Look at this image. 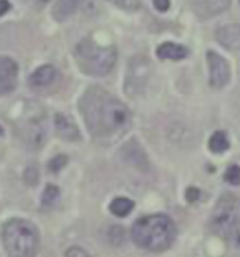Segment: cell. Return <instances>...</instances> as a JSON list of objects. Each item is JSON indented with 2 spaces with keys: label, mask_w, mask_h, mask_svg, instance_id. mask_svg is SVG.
I'll return each instance as SVG.
<instances>
[{
  "label": "cell",
  "mask_w": 240,
  "mask_h": 257,
  "mask_svg": "<svg viewBox=\"0 0 240 257\" xmlns=\"http://www.w3.org/2000/svg\"><path fill=\"white\" fill-rule=\"evenodd\" d=\"M0 135H2V128H0Z\"/></svg>",
  "instance_id": "83f0119b"
},
{
  "label": "cell",
  "mask_w": 240,
  "mask_h": 257,
  "mask_svg": "<svg viewBox=\"0 0 240 257\" xmlns=\"http://www.w3.org/2000/svg\"><path fill=\"white\" fill-rule=\"evenodd\" d=\"M66 163H68V158L65 155H59V156H56V158H54L49 162V170L52 173H58Z\"/></svg>",
  "instance_id": "ffe728a7"
},
{
  "label": "cell",
  "mask_w": 240,
  "mask_h": 257,
  "mask_svg": "<svg viewBox=\"0 0 240 257\" xmlns=\"http://www.w3.org/2000/svg\"><path fill=\"white\" fill-rule=\"evenodd\" d=\"M229 139L226 134L222 131H218L213 134L209 139V149L213 153H223L229 149Z\"/></svg>",
  "instance_id": "e0dca14e"
},
{
  "label": "cell",
  "mask_w": 240,
  "mask_h": 257,
  "mask_svg": "<svg viewBox=\"0 0 240 257\" xmlns=\"http://www.w3.org/2000/svg\"><path fill=\"white\" fill-rule=\"evenodd\" d=\"M131 235L139 247L151 251H163L173 244L177 229L172 218L155 214L139 218L134 223Z\"/></svg>",
  "instance_id": "7a4b0ae2"
},
{
  "label": "cell",
  "mask_w": 240,
  "mask_h": 257,
  "mask_svg": "<svg viewBox=\"0 0 240 257\" xmlns=\"http://www.w3.org/2000/svg\"><path fill=\"white\" fill-rule=\"evenodd\" d=\"M132 209H134V201L130 198H125V197H117L110 204L111 212L115 216H119V218L131 214Z\"/></svg>",
  "instance_id": "2e32d148"
},
{
  "label": "cell",
  "mask_w": 240,
  "mask_h": 257,
  "mask_svg": "<svg viewBox=\"0 0 240 257\" xmlns=\"http://www.w3.org/2000/svg\"><path fill=\"white\" fill-rule=\"evenodd\" d=\"M153 5L159 12H167L170 7V0H153Z\"/></svg>",
  "instance_id": "cb8c5ba5"
},
{
  "label": "cell",
  "mask_w": 240,
  "mask_h": 257,
  "mask_svg": "<svg viewBox=\"0 0 240 257\" xmlns=\"http://www.w3.org/2000/svg\"><path fill=\"white\" fill-rule=\"evenodd\" d=\"M225 180L232 184V186H239L240 184V167L236 165H232L230 167H227V170L225 172Z\"/></svg>",
  "instance_id": "d6986e66"
},
{
  "label": "cell",
  "mask_w": 240,
  "mask_h": 257,
  "mask_svg": "<svg viewBox=\"0 0 240 257\" xmlns=\"http://www.w3.org/2000/svg\"><path fill=\"white\" fill-rule=\"evenodd\" d=\"M230 0H194V10L199 19L206 20L225 12Z\"/></svg>",
  "instance_id": "30bf717a"
},
{
  "label": "cell",
  "mask_w": 240,
  "mask_h": 257,
  "mask_svg": "<svg viewBox=\"0 0 240 257\" xmlns=\"http://www.w3.org/2000/svg\"><path fill=\"white\" fill-rule=\"evenodd\" d=\"M79 107L87 131L101 144L115 142L131 128L132 117L127 105L98 86L86 90Z\"/></svg>",
  "instance_id": "6da1fadb"
},
{
  "label": "cell",
  "mask_w": 240,
  "mask_h": 257,
  "mask_svg": "<svg viewBox=\"0 0 240 257\" xmlns=\"http://www.w3.org/2000/svg\"><path fill=\"white\" fill-rule=\"evenodd\" d=\"M112 5H115L118 7H128V0H110Z\"/></svg>",
  "instance_id": "4316f807"
},
{
  "label": "cell",
  "mask_w": 240,
  "mask_h": 257,
  "mask_svg": "<svg viewBox=\"0 0 240 257\" xmlns=\"http://www.w3.org/2000/svg\"><path fill=\"white\" fill-rule=\"evenodd\" d=\"M65 257H90V254L84 249H82V247L73 246V247H70V249L66 250Z\"/></svg>",
  "instance_id": "44dd1931"
},
{
  "label": "cell",
  "mask_w": 240,
  "mask_h": 257,
  "mask_svg": "<svg viewBox=\"0 0 240 257\" xmlns=\"http://www.w3.org/2000/svg\"><path fill=\"white\" fill-rule=\"evenodd\" d=\"M10 9H12V5L9 0H0V17L5 16Z\"/></svg>",
  "instance_id": "484cf974"
},
{
  "label": "cell",
  "mask_w": 240,
  "mask_h": 257,
  "mask_svg": "<svg viewBox=\"0 0 240 257\" xmlns=\"http://www.w3.org/2000/svg\"><path fill=\"white\" fill-rule=\"evenodd\" d=\"M84 0H55L52 16L56 21H65L80 9Z\"/></svg>",
  "instance_id": "5bb4252c"
},
{
  "label": "cell",
  "mask_w": 240,
  "mask_h": 257,
  "mask_svg": "<svg viewBox=\"0 0 240 257\" xmlns=\"http://www.w3.org/2000/svg\"><path fill=\"white\" fill-rule=\"evenodd\" d=\"M151 65L144 56L134 58L130 63V69L127 73V91H131V94L139 93L142 90V84L146 83V79L149 76Z\"/></svg>",
  "instance_id": "8992f818"
},
{
  "label": "cell",
  "mask_w": 240,
  "mask_h": 257,
  "mask_svg": "<svg viewBox=\"0 0 240 257\" xmlns=\"http://www.w3.org/2000/svg\"><path fill=\"white\" fill-rule=\"evenodd\" d=\"M156 55L160 59H170V61H181L188 55V49L174 42H165L159 45L156 49Z\"/></svg>",
  "instance_id": "9a60e30c"
},
{
  "label": "cell",
  "mask_w": 240,
  "mask_h": 257,
  "mask_svg": "<svg viewBox=\"0 0 240 257\" xmlns=\"http://www.w3.org/2000/svg\"><path fill=\"white\" fill-rule=\"evenodd\" d=\"M56 76H58V70H56L55 66L42 65L30 75L28 83L34 89H44V87H48V86L54 83Z\"/></svg>",
  "instance_id": "8fae6325"
},
{
  "label": "cell",
  "mask_w": 240,
  "mask_h": 257,
  "mask_svg": "<svg viewBox=\"0 0 240 257\" xmlns=\"http://www.w3.org/2000/svg\"><path fill=\"white\" fill-rule=\"evenodd\" d=\"M206 61H208V66H209V83H211V86L216 87V89L226 86L229 79H230V69H229V65H227L226 61L213 51H208Z\"/></svg>",
  "instance_id": "52a82bcc"
},
{
  "label": "cell",
  "mask_w": 240,
  "mask_h": 257,
  "mask_svg": "<svg viewBox=\"0 0 240 257\" xmlns=\"http://www.w3.org/2000/svg\"><path fill=\"white\" fill-rule=\"evenodd\" d=\"M58 197H59V188L55 187V186H47L44 194H42V204L44 205H51V204L55 202Z\"/></svg>",
  "instance_id": "ac0fdd59"
},
{
  "label": "cell",
  "mask_w": 240,
  "mask_h": 257,
  "mask_svg": "<svg viewBox=\"0 0 240 257\" xmlns=\"http://www.w3.org/2000/svg\"><path fill=\"white\" fill-rule=\"evenodd\" d=\"M185 198H187V201L190 202H195L199 198V190L195 187H190L187 190V193H185Z\"/></svg>",
  "instance_id": "603a6c76"
},
{
  "label": "cell",
  "mask_w": 240,
  "mask_h": 257,
  "mask_svg": "<svg viewBox=\"0 0 240 257\" xmlns=\"http://www.w3.org/2000/svg\"><path fill=\"white\" fill-rule=\"evenodd\" d=\"M216 40L229 51L240 52V24L223 26L216 31Z\"/></svg>",
  "instance_id": "7c38bea8"
},
{
  "label": "cell",
  "mask_w": 240,
  "mask_h": 257,
  "mask_svg": "<svg viewBox=\"0 0 240 257\" xmlns=\"http://www.w3.org/2000/svg\"><path fill=\"white\" fill-rule=\"evenodd\" d=\"M21 128H23L24 141L27 142L30 148L38 149L45 144L47 130H45V124H42V118L33 117V118L28 119Z\"/></svg>",
  "instance_id": "9c48e42d"
},
{
  "label": "cell",
  "mask_w": 240,
  "mask_h": 257,
  "mask_svg": "<svg viewBox=\"0 0 240 257\" xmlns=\"http://www.w3.org/2000/svg\"><path fill=\"white\" fill-rule=\"evenodd\" d=\"M19 66L14 59L9 56H0V96L13 93L17 87Z\"/></svg>",
  "instance_id": "ba28073f"
},
{
  "label": "cell",
  "mask_w": 240,
  "mask_h": 257,
  "mask_svg": "<svg viewBox=\"0 0 240 257\" xmlns=\"http://www.w3.org/2000/svg\"><path fill=\"white\" fill-rule=\"evenodd\" d=\"M236 218V200L233 195L225 194L220 197L212 212V229L222 237H230Z\"/></svg>",
  "instance_id": "5b68a950"
},
{
  "label": "cell",
  "mask_w": 240,
  "mask_h": 257,
  "mask_svg": "<svg viewBox=\"0 0 240 257\" xmlns=\"http://www.w3.org/2000/svg\"><path fill=\"white\" fill-rule=\"evenodd\" d=\"M75 58L77 66L89 76L108 75L117 62V49L112 45H100L91 38H84L76 45Z\"/></svg>",
  "instance_id": "277c9868"
},
{
  "label": "cell",
  "mask_w": 240,
  "mask_h": 257,
  "mask_svg": "<svg viewBox=\"0 0 240 257\" xmlns=\"http://www.w3.org/2000/svg\"><path fill=\"white\" fill-rule=\"evenodd\" d=\"M23 2L31 7H42L48 3V0H23Z\"/></svg>",
  "instance_id": "d4e9b609"
},
{
  "label": "cell",
  "mask_w": 240,
  "mask_h": 257,
  "mask_svg": "<svg viewBox=\"0 0 240 257\" xmlns=\"http://www.w3.org/2000/svg\"><path fill=\"white\" fill-rule=\"evenodd\" d=\"M230 237H232V240H233L234 246H236L237 249H240V219H237L236 223H234L232 233H230Z\"/></svg>",
  "instance_id": "7402d4cb"
},
{
  "label": "cell",
  "mask_w": 240,
  "mask_h": 257,
  "mask_svg": "<svg viewBox=\"0 0 240 257\" xmlns=\"http://www.w3.org/2000/svg\"><path fill=\"white\" fill-rule=\"evenodd\" d=\"M2 242L7 257H35L40 246V235L34 223L13 218L2 228Z\"/></svg>",
  "instance_id": "3957f363"
},
{
  "label": "cell",
  "mask_w": 240,
  "mask_h": 257,
  "mask_svg": "<svg viewBox=\"0 0 240 257\" xmlns=\"http://www.w3.org/2000/svg\"><path fill=\"white\" fill-rule=\"evenodd\" d=\"M55 130L62 139L76 141L80 138V132H79V128L76 126L75 121L65 114H56L55 115Z\"/></svg>",
  "instance_id": "4fadbf2b"
}]
</instances>
